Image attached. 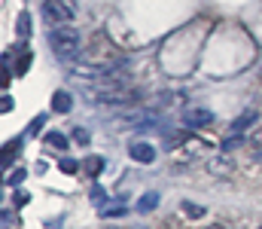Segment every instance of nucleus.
<instances>
[{"mask_svg":"<svg viewBox=\"0 0 262 229\" xmlns=\"http://www.w3.org/2000/svg\"><path fill=\"white\" fill-rule=\"evenodd\" d=\"M49 46H52V52H55L58 61H73L82 52V37H79L76 28L61 25V28H52L49 31Z\"/></svg>","mask_w":262,"mask_h":229,"instance_id":"1","label":"nucleus"},{"mask_svg":"<svg viewBox=\"0 0 262 229\" xmlns=\"http://www.w3.org/2000/svg\"><path fill=\"white\" fill-rule=\"evenodd\" d=\"M40 15H43L46 25L61 28V25H70V22L76 18V6H73L70 0H43Z\"/></svg>","mask_w":262,"mask_h":229,"instance_id":"2","label":"nucleus"},{"mask_svg":"<svg viewBox=\"0 0 262 229\" xmlns=\"http://www.w3.org/2000/svg\"><path fill=\"white\" fill-rule=\"evenodd\" d=\"M210 122H213V113L207 107H186L183 110V126H189V129H204Z\"/></svg>","mask_w":262,"mask_h":229,"instance_id":"3","label":"nucleus"},{"mask_svg":"<svg viewBox=\"0 0 262 229\" xmlns=\"http://www.w3.org/2000/svg\"><path fill=\"white\" fill-rule=\"evenodd\" d=\"M98 101L101 104H131V101H137V92H131V89H107V92H98Z\"/></svg>","mask_w":262,"mask_h":229,"instance_id":"4","label":"nucleus"},{"mask_svg":"<svg viewBox=\"0 0 262 229\" xmlns=\"http://www.w3.org/2000/svg\"><path fill=\"white\" fill-rule=\"evenodd\" d=\"M128 156L134 159V162L149 165V162L156 159V147H152V144H146V141H137V144H131V147H128Z\"/></svg>","mask_w":262,"mask_h":229,"instance_id":"5","label":"nucleus"},{"mask_svg":"<svg viewBox=\"0 0 262 229\" xmlns=\"http://www.w3.org/2000/svg\"><path fill=\"white\" fill-rule=\"evenodd\" d=\"M256 119H259L256 107H247L244 113H238V116H235V122H232V135H244V132L256 122Z\"/></svg>","mask_w":262,"mask_h":229,"instance_id":"6","label":"nucleus"},{"mask_svg":"<svg viewBox=\"0 0 262 229\" xmlns=\"http://www.w3.org/2000/svg\"><path fill=\"white\" fill-rule=\"evenodd\" d=\"M82 171H85L89 177H98V174L104 171V156H85V162H82Z\"/></svg>","mask_w":262,"mask_h":229,"instance_id":"7","label":"nucleus"},{"mask_svg":"<svg viewBox=\"0 0 262 229\" xmlns=\"http://www.w3.org/2000/svg\"><path fill=\"white\" fill-rule=\"evenodd\" d=\"M70 107H73V98L67 92H55L52 95V110L55 113H70Z\"/></svg>","mask_w":262,"mask_h":229,"instance_id":"8","label":"nucleus"},{"mask_svg":"<svg viewBox=\"0 0 262 229\" xmlns=\"http://www.w3.org/2000/svg\"><path fill=\"white\" fill-rule=\"evenodd\" d=\"M46 147H52V150H67V135L61 132H46Z\"/></svg>","mask_w":262,"mask_h":229,"instance_id":"9","label":"nucleus"},{"mask_svg":"<svg viewBox=\"0 0 262 229\" xmlns=\"http://www.w3.org/2000/svg\"><path fill=\"white\" fill-rule=\"evenodd\" d=\"M159 208V193H146L140 202H137V211L140 214H149V211H156Z\"/></svg>","mask_w":262,"mask_h":229,"instance_id":"10","label":"nucleus"},{"mask_svg":"<svg viewBox=\"0 0 262 229\" xmlns=\"http://www.w3.org/2000/svg\"><path fill=\"white\" fill-rule=\"evenodd\" d=\"M58 171H64V174H76V171H82V162H76V159L64 156V159H58Z\"/></svg>","mask_w":262,"mask_h":229,"instance_id":"11","label":"nucleus"},{"mask_svg":"<svg viewBox=\"0 0 262 229\" xmlns=\"http://www.w3.org/2000/svg\"><path fill=\"white\" fill-rule=\"evenodd\" d=\"M31 61H34V55L25 49L21 55H18V61H15V76H25L28 74V68H31Z\"/></svg>","mask_w":262,"mask_h":229,"instance_id":"12","label":"nucleus"},{"mask_svg":"<svg viewBox=\"0 0 262 229\" xmlns=\"http://www.w3.org/2000/svg\"><path fill=\"white\" fill-rule=\"evenodd\" d=\"M180 211H183L186 217H192V220H198V217H204V214H207L201 205H192V202H183V205H180Z\"/></svg>","mask_w":262,"mask_h":229,"instance_id":"13","label":"nucleus"},{"mask_svg":"<svg viewBox=\"0 0 262 229\" xmlns=\"http://www.w3.org/2000/svg\"><path fill=\"white\" fill-rule=\"evenodd\" d=\"M18 144H21V141L15 138V141H9V144L3 147V168H9V159H12V156L18 153Z\"/></svg>","mask_w":262,"mask_h":229,"instance_id":"14","label":"nucleus"},{"mask_svg":"<svg viewBox=\"0 0 262 229\" xmlns=\"http://www.w3.org/2000/svg\"><path fill=\"white\" fill-rule=\"evenodd\" d=\"M28 34H31V15L21 12L18 15V37H28Z\"/></svg>","mask_w":262,"mask_h":229,"instance_id":"15","label":"nucleus"},{"mask_svg":"<svg viewBox=\"0 0 262 229\" xmlns=\"http://www.w3.org/2000/svg\"><path fill=\"white\" fill-rule=\"evenodd\" d=\"M25 177H28V171H21V168H15V171H12V174L6 177V183H9V186H18V183H21Z\"/></svg>","mask_w":262,"mask_h":229,"instance_id":"16","label":"nucleus"},{"mask_svg":"<svg viewBox=\"0 0 262 229\" xmlns=\"http://www.w3.org/2000/svg\"><path fill=\"white\" fill-rule=\"evenodd\" d=\"M238 144H241V135H232V138H226V141H223V150L232 153L235 147H238Z\"/></svg>","mask_w":262,"mask_h":229,"instance_id":"17","label":"nucleus"},{"mask_svg":"<svg viewBox=\"0 0 262 229\" xmlns=\"http://www.w3.org/2000/svg\"><path fill=\"white\" fill-rule=\"evenodd\" d=\"M43 122H46V116L40 113V116H37V119L31 122V135H40V132H43Z\"/></svg>","mask_w":262,"mask_h":229,"instance_id":"18","label":"nucleus"},{"mask_svg":"<svg viewBox=\"0 0 262 229\" xmlns=\"http://www.w3.org/2000/svg\"><path fill=\"white\" fill-rule=\"evenodd\" d=\"M73 141L85 147V144H89V132H85V129H76V132H73Z\"/></svg>","mask_w":262,"mask_h":229,"instance_id":"19","label":"nucleus"},{"mask_svg":"<svg viewBox=\"0 0 262 229\" xmlns=\"http://www.w3.org/2000/svg\"><path fill=\"white\" fill-rule=\"evenodd\" d=\"M104 199H107V193H104L101 186H92V202H95V205H101Z\"/></svg>","mask_w":262,"mask_h":229,"instance_id":"20","label":"nucleus"},{"mask_svg":"<svg viewBox=\"0 0 262 229\" xmlns=\"http://www.w3.org/2000/svg\"><path fill=\"white\" fill-rule=\"evenodd\" d=\"M28 199H31V196H28L25 190H18V193H15V205H18V208H21V205H28Z\"/></svg>","mask_w":262,"mask_h":229,"instance_id":"21","label":"nucleus"},{"mask_svg":"<svg viewBox=\"0 0 262 229\" xmlns=\"http://www.w3.org/2000/svg\"><path fill=\"white\" fill-rule=\"evenodd\" d=\"M0 110H3V113H9V110H12V98H9V95H3V101H0Z\"/></svg>","mask_w":262,"mask_h":229,"instance_id":"22","label":"nucleus"},{"mask_svg":"<svg viewBox=\"0 0 262 229\" xmlns=\"http://www.w3.org/2000/svg\"><path fill=\"white\" fill-rule=\"evenodd\" d=\"M207 229H226V226H207Z\"/></svg>","mask_w":262,"mask_h":229,"instance_id":"23","label":"nucleus"},{"mask_svg":"<svg viewBox=\"0 0 262 229\" xmlns=\"http://www.w3.org/2000/svg\"><path fill=\"white\" fill-rule=\"evenodd\" d=\"M259 229H262V226H259Z\"/></svg>","mask_w":262,"mask_h":229,"instance_id":"24","label":"nucleus"}]
</instances>
